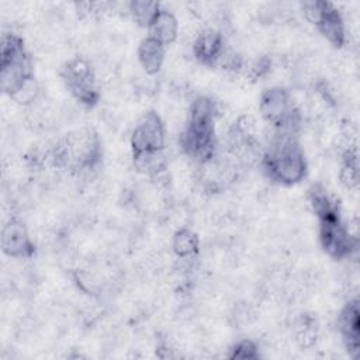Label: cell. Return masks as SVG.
Wrapping results in <instances>:
<instances>
[{"instance_id":"6da1fadb","label":"cell","mask_w":360,"mask_h":360,"mask_svg":"<svg viewBox=\"0 0 360 360\" xmlns=\"http://www.w3.org/2000/svg\"><path fill=\"white\" fill-rule=\"evenodd\" d=\"M308 200L319 222V242L323 252L335 260H343L357 252V236L342 219L339 204L321 183L308 188Z\"/></svg>"},{"instance_id":"7a4b0ae2","label":"cell","mask_w":360,"mask_h":360,"mask_svg":"<svg viewBox=\"0 0 360 360\" xmlns=\"http://www.w3.org/2000/svg\"><path fill=\"white\" fill-rule=\"evenodd\" d=\"M263 173L271 181L292 186L307 176V159L294 134L276 131L269 141L260 160Z\"/></svg>"},{"instance_id":"3957f363","label":"cell","mask_w":360,"mask_h":360,"mask_svg":"<svg viewBox=\"0 0 360 360\" xmlns=\"http://www.w3.org/2000/svg\"><path fill=\"white\" fill-rule=\"evenodd\" d=\"M217 105L205 97H197L191 105L186 127L180 135L183 152L200 165L210 163L215 156Z\"/></svg>"},{"instance_id":"277c9868","label":"cell","mask_w":360,"mask_h":360,"mask_svg":"<svg viewBox=\"0 0 360 360\" xmlns=\"http://www.w3.org/2000/svg\"><path fill=\"white\" fill-rule=\"evenodd\" d=\"M34 79L32 60L24 41L17 34H4L0 49V86L13 97L27 82Z\"/></svg>"},{"instance_id":"5b68a950","label":"cell","mask_w":360,"mask_h":360,"mask_svg":"<svg viewBox=\"0 0 360 360\" xmlns=\"http://www.w3.org/2000/svg\"><path fill=\"white\" fill-rule=\"evenodd\" d=\"M259 108L263 120L276 131L294 135L300 131L302 115L285 89L276 86L264 90L260 97Z\"/></svg>"},{"instance_id":"8992f818","label":"cell","mask_w":360,"mask_h":360,"mask_svg":"<svg viewBox=\"0 0 360 360\" xmlns=\"http://www.w3.org/2000/svg\"><path fill=\"white\" fill-rule=\"evenodd\" d=\"M62 79L70 94L83 105L94 107L100 100L96 73L89 60L73 58L62 68Z\"/></svg>"},{"instance_id":"52a82bcc","label":"cell","mask_w":360,"mask_h":360,"mask_svg":"<svg viewBox=\"0 0 360 360\" xmlns=\"http://www.w3.org/2000/svg\"><path fill=\"white\" fill-rule=\"evenodd\" d=\"M304 17L316 27L326 41L335 48L346 44V28L340 11L329 1L314 0L301 3Z\"/></svg>"},{"instance_id":"ba28073f","label":"cell","mask_w":360,"mask_h":360,"mask_svg":"<svg viewBox=\"0 0 360 360\" xmlns=\"http://www.w3.org/2000/svg\"><path fill=\"white\" fill-rule=\"evenodd\" d=\"M166 129L162 118L155 111L145 112L131 135L132 155L165 150Z\"/></svg>"},{"instance_id":"9c48e42d","label":"cell","mask_w":360,"mask_h":360,"mask_svg":"<svg viewBox=\"0 0 360 360\" xmlns=\"http://www.w3.org/2000/svg\"><path fill=\"white\" fill-rule=\"evenodd\" d=\"M1 250L14 259H30L35 255V245L28 229L18 218H10L3 226Z\"/></svg>"},{"instance_id":"30bf717a","label":"cell","mask_w":360,"mask_h":360,"mask_svg":"<svg viewBox=\"0 0 360 360\" xmlns=\"http://www.w3.org/2000/svg\"><path fill=\"white\" fill-rule=\"evenodd\" d=\"M338 328L346 350L352 357H357L360 347V311L359 300H350L338 316Z\"/></svg>"},{"instance_id":"8fae6325","label":"cell","mask_w":360,"mask_h":360,"mask_svg":"<svg viewBox=\"0 0 360 360\" xmlns=\"http://www.w3.org/2000/svg\"><path fill=\"white\" fill-rule=\"evenodd\" d=\"M224 51V35L214 28L202 30L193 42V55L204 66H217Z\"/></svg>"},{"instance_id":"7c38bea8","label":"cell","mask_w":360,"mask_h":360,"mask_svg":"<svg viewBox=\"0 0 360 360\" xmlns=\"http://www.w3.org/2000/svg\"><path fill=\"white\" fill-rule=\"evenodd\" d=\"M166 46L158 39L146 35L138 46V59L143 70L149 75H155L160 70L165 62Z\"/></svg>"},{"instance_id":"4fadbf2b","label":"cell","mask_w":360,"mask_h":360,"mask_svg":"<svg viewBox=\"0 0 360 360\" xmlns=\"http://www.w3.org/2000/svg\"><path fill=\"white\" fill-rule=\"evenodd\" d=\"M148 35L162 42L165 46L174 42L179 34V22L174 14L166 8H160L155 20L148 27Z\"/></svg>"},{"instance_id":"5bb4252c","label":"cell","mask_w":360,"mask_h":360,"mask_svg":"<svg viewBox=\"0 0 360 360\" xmlns=\"http://www.w3.org/2000/svg\"><path fill=\"white\" fill-rule=\"evenodd\" d=\"M173 252L180 259L195 257L200 252V239L197 233L188 228H181L173 235Z\"/></svg>"},{"instance_id":"9a60e30c","label":"cell","mask_w":360,"mask_h":360,"mask_svg":"<svg viewBox=\"0 0 360 360\" xmlns=\"http://www.w3.org/2000/svg\"><path fill=\"white\" fill-rule=\"evenodd\" d=\"M339 177L346 188H356L359 184V155L356 146L345 150Z\"/></svg>"},{"instance_id":"2e32d148","label":"cell","mask_w":360,"mask_h":360,"mask_svg":"<svg viewBox=\"0 0 360 360\" xmlns=\"http://www.w3.org/2000/svg\"><path fill=\"white\" fill-rule=\"evenodd\" d=\"M128 7L135 22L141 27H145L146 30L162 8V6L158 1H146V0H134L128 4Z\"/></svg>"},{"instance_id":"e0dca14e","label":"cell","mask_w":360,"mask_h":360,"mask_svg":"<svg viewBox=\"0 0 360 360\" xmlns=\"http://www.w3.org/2000/svg\"><path fill=\"white\" fill-rule=\"evenodd\" d=\"M294 335H295L297 343L301 347H311L316 342V336H318L315 318L307 314L297 318L294 323Z\"/></svg>"},{"instance_id":"ac0fdd59","label":"cell","mask_w":360,"mask_h":360,"mask_svg":"<svg viewBox=\"0 0 360 360\" xmlns=\"http://www.w3.org/2000/svg\"><path fill=\"white\" fill-rule=\"evenodd\" d=\"M259 349L256 343L250 339H243L235 343L231 349L229 359H257Z\"/></svg>"},{"instance_id":"d6986e66","label":"cell","mask_w":360,"mask_h":360,"mask_svg":"<svg viewBox=\"0 0 360 360\" xmlns=\"http://www.w3.org/2000/svg\"><path fill=\"white\" fill-rule=\"evenodd\" d=\"M270 66H271V60H270L269 58L263 56V58L257 59V60L252 65L250 73H252L253 77H262V76H264V75L270 70Z\"/></svg>"}]
</instances>
